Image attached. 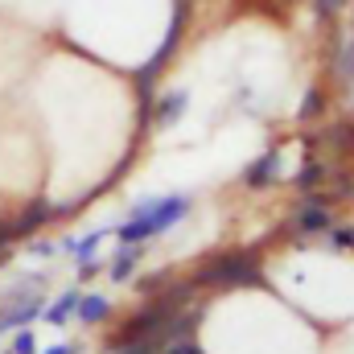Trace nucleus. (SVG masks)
<instances>
[{"mask_svg": "<svg viewBox=\"0 0 354 354\" xmlns=\"http://www.w3.org/2000/svg\"><path fill=\"white\" fill-rule=\"evenodd\" d=\"M185 210H189V194L145 198V202L132 210V218H128L115 235H120V243H145V239H153V235L169 231L177 218H185Z\"/></svg>", "mask_w": 354, "mask_h": 354, "instance_id": "nucleus-1", "label": "nucleus"}, {"mask_svg": "<svg viewBox=\"0 0 354 354\" xmlns=\"http://www.w3.org/2000/svg\"><path fill=\"white\" fill-rule=\"evenodd\" d=\"M194 284H210V288H243V284H260V256L256 252H231L218 256L210 264L198 268Z\"/></svg>", "mask_w": 354, "mask_h": 354, "instance_id": "nucleus-2", "label": "nucleus"}, {"mask_svg": "<svg viewBox=\"0 0 354 354\" xmlns=\"http://www.w3.org/2000/svg\"><path fill=\"white\" fill-rule=\"evenodd\" d=\"M46 305L37 301V297H25V292H17V297H8L4 305H0V334H8V330H17V326H25L29 317H37Z\"/></svg>", "mask_w": 354, "mask_h": 354, "instance_id": "nucleus-3", "label": "nucleus"}, {"mask_svg": "<svg viewBox=\"0 0 354 354\" xmlns=\"http://www.w3.org/2000/svg\"><path fill=\"white\" fill-rule=\"evenodd\" d=\"M292 231H301V235L330 231V214H326V206H317V202H305V206L297 210V218H292Z\"/></svg>", "mask_w": 354, "mask_h": 354, "instance_id": "nucleus-4", "label": "nucleus"}, {"mask_svg": "<svg viewBox=\"0 0 354 354\" xmlns=\"http://www.w3.org/2000/svg\"><path fill=\"white\" fill-rule=\"evenodd\" d=\"M107 309H111V301H107V297H99V292H79L75 317H79V326H99V322L107 317Z\"/></svg>", "mask_w": 354, "mask_h": 354, "instance_id": "nucleus-5", "label": "nucleus"}, {"mask_svg": "<svg viewBox=\"0 0 354 354\" xmlns=\"http://www.w3.org/2000/svg\"><path fill=\"white\" fill-rule=\"evenodd\" d=\"M276 174H280V153H264L256 165H248V169H243V185L260 189V185H268Z\"/></svg>", "mask_w": 354, "mask_h": 354, "instance_id": "nucleus-6", "label": "nucleus"}, {"mask_svg": "<svg viewBox=\"0 0 354 354\" xmlns=\"http://www.w3.org/2000/svg\"><path fill=\"white\" fill-rule=\"evenodd\" d=\"M185 107H189V95L185 91H169L161 99V107H157V128H174L177 120L185 115Z\"/></svg>", "mask_w": 354, "mask_h": 354, "instance_id": "nucleus-7", "label": "nucleus"}, {"mask_svg": "<svg viewBox=\"0 0 354 354\" xmlns=\"http://www.w3.org/2000/svg\"><path fill=\"white\" fill-rule=\"evenodd\" d=\"M136 260H140V248H136V243H124V252H120V256L111 260V268H107L111 280H128V276L136 272Z\"/></svg>", "mask_w": 354, "mask_h": 354, "instance_id": "nucleus-8", "label": "nucleus"}, {"mask_svg": "<svg viewBox=\"0 0 354 354\" xmlns=\"http://www.w3.org/2000/svg\"><path fill=\"white\" fill-rule=\"evenodd\" d=\"M75 305H79V292H62L58 305L46 313V322H50V326H66V322L75 317Z\"/></svg>", "mask_w": 354, "mask_h": 354, "instance_id": "nucleus-9", "label": "nucleus"}, {"mask_svg": "<svg viewBox=\"0 0 354 354\" xmlns=\"http://www.w3.org/2000/svg\"><path fill=\"white\" fill-rule=\"evenodd\" d=\"M99 239H103V231H91L87 239H66V252H75L79 260H91V252H95Z\"/></svg>", "mask_w": 354, "mask_h": 354, "instance_id": "nucleus-10", "label": "nucleus"}, {"mask_svg": "<svg viewBox=\"0 0 354 354\" xmlns=\"http://www.w3.org/2000/svg\"><path fill=\"white\" fill-rule=\"evenodd\" d=\"M317 181H322V165H317V161H305V169L297 174V185L309 189V185H317Z\"/></svg>", "mask_w": 354, "mask_h": 354, "instance_id": "nucleus-11", "label": "nucleus"}, {"mask_svg": "<svg viewBox=\"0 0 354 354\" xmlns=\"http://www.w3.org/2000/svg\"><path fill=\"white\" fill-rule=\"evenodd\" d=\"M157 351H161V342H128V346H115L107 354H157Z\"/></svg>", "mask_w": 354, "mask_h": 354, "instance_id": "nucleus-12", "label": "nucleus"}, {"mask_svg": "<svg viewBox=\"0 0 354 354\" xmlns=\"http://www.w3.org/2000/svg\"><path fill=\"white\" fill-rule=\"evenodd\" d=\"M317 111H322V91H309L305 103H301V120H309V115H317Z\"/></svg>", "mask_w": 354, "mask_h": 354, "instance_id": "nucleus-13", "label": "nucleus"}, {"mask_svg": "<svg viewBox=\"0 0 354 354\" xmlns=\"http://www.w3.org/2000/svg\"><path fill=\"white\" fill-rule=\"evenodd\" d=\"M12 354H37V342H33V334H29V330H25V334H17Z\"/></svg>", "mask_w": 354, "mask_h": 354, "instance_id": "nucleus-14", "label": "nucleus"}, {"mask_svg": "<svg viewBox=\"0 0 354 354\" xmlns=\"http://www.w3.org/2000/svg\"><path fill=\"white\" fill-rule=\"evenodd\" d=\"M338 71H342L346 79H354V37H351V46L342 50V66H338Z\"/></svg>", "mask_w": 354, "mask_h": 354, "instance_id": "nucleus-15", "label": "nucleus"}, {"mask_svg": "<svg viewBox=\"0 0 354 354\" xmlns=\"http://www.w3.org/2000/svg\"><path fill=\"white\" fill-rule=\"evenodd\" d=\"M342 4L346 0H317V17H334V12H342Z\"/></svg>", "mask_w": 354, "mask_h": 354, "instance_id": "nucleus-16", "label": "nucleus"}, {"mask_svg": "<svg viewBox=\"0 0 354 354\" xmlns=\"http://www.w3.org/2000/svg\"><path fill=\"white\" fill-rule=\"evenodd\" d=\"M334 243L338 248H354V227H338L334 231Z\"/></svg>", "mask_w": 354, "mask_h": 354, "instance_id": "nucleus-17", "label": "nucleus"}, {"mask_svg": "<svg viewBox=\"0 0 354 354\" xmlns=\"http://www.w3.org/2000/svg\"><path fill=\"white\" fill-rule=\"evenodd\" d=\"M169 354H202V351H198L189 338H181V342H174V346H169Z\"/></svg>", "mask_w": 354, "mask_h": 354, "instance_id": "nucleus-18", "label": "nucleus"}, {"mask_svg": "<svg viewBox=\"0 0 354 354\" xmlns=\"http://www.w3.org/2000/svg\"><path fill=\"white\" fill-rule=\"evenodd\" d=\"M41 354H79L75 346H50V351H41Z\"/></svg>", "mask_w": 354, "mask_h": 354, "instance_id": "nucleus-19", "label": "nucleus"}, {"mask_svg": "<svg viewBox=\"0 0 354 354\" xmlns=\"http://www.w3.org/2000/svg\"><path fill=\"white\" fill-rule=\"evenodd\" d=\"M8 354H12V351H8Z\"/></svg>", "mask_w": 354, "mask_h": 354, "instance_id": "nucleus-20", "label": "nucleus"}]
</instances>
